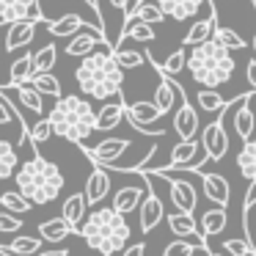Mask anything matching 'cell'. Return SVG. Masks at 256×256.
Wrapping results in <instances>:
<instances>
[{
	"label": "cell",
	"instance_id": "cell-38",
	"mask_svg": "<svg viewBox=\"0 0 256 256\" xmlns=\"http://www.w3.org/2000/svg\"><path fill=\"white\" fill-rule=\"evenodd\" d=\"M212 39H215V42H220V44L226 47L228 52L242 50V47H245V42L240 39V36L234 34V30L228 28V25H215V30H212Z\"/></svg>",
	"mask_w": 256,
	"mask_h": 256
},
{
	"label": "cell",
	"instance_id": "cell-31",
	"mask_svg": "<svg viewBox=\"0 0 256 256\" xmlns=\"http://www.w3.org/2000/svg\"><path fill=\"white\" fill-rule=\"evenodd\" d=\"M28 83L34 86V88L39 91L42 96H52V100H58V96L64 94L58 78H56V74H50V72H36V74H30Z\"/></svg>",
	"mask_w": 256,
	"mask_h": 256
},
{
	"label": "cell",
	"instance_id": "cell-36",
	"mask_svg": "<svg viewBox=\"0 0 256 256\" xmlns=\"http://www.w3.org/2000/svg\"><path fill=\"white\" fill-rule=\"evenodd\" d=\"M34 74V56L25 52L22 58L12 64V74H8V86H20V83H28V78Z\"/></svg>",
	"mask_w": 256,
	"mask_h": 256
},
{
	"label": "cell",
	"instance_id": "cell-7",
	"mask_svg": "<svg viewBox=\"0 0 256 256\" xmlns=\"http://www.w3.org/2000/svg\"><path fill=\"white\" fill-rule=\"evenodd\" d=\"M130 140L127 138H105L100 140V144L94 146V149H88V146H83V152L88 154V160L94 162V166H102V168H113L118 162V157L124 154V152L130 149Z\"/></svg>",
	"mask_w": 256,
	"mask_h": 256
},
{
	"label": "cell",
	"instance_id": "cell-30",
	"mask_svg": "<svg viewBox=\"0 0 256 256\" xmlns=\"http://www.w3.org/2000/svg\"><path fill=\"white\" fill-rule=\"evenodd\" d=\"M72 226H69L64 218H52V220H44L39 223V237L47 240V242H61V240L72 237Z\"/></svg>",
	"mask_w": 256,
	"mask_h": 256
},
{
	"label": "cell",
	"instance_id": "cell-11",
	"mask_svg": "<svg viewBox=\"0 0 256 256\" xmlns=\"http://www.w3.org/2000/svg\"><path fill=\"white\" fill-rule=\"evenodd\" d=\"M108 190H110V174H108L102 166H94V171H91L88 179H86V190H83L86 206L102 204L105 196H108Z\"/></svg>",
	"mask_w": 256,
	"mask_h": 256
},
{
	"label": "cell",
	"instance_id": "cell-35",
	"mask_svg": "<svg viewBox=\"0 0 256 256\" xmlns=\"http://www.w3.org/2000/svg\"><path fill=\"white\" fill-rule=\"evenodd\" d=\"M0 206L6 212H12V215H25V212H30L34 204H30L20 190H6V193L0 196Z\"/></svg>",
	"mask_w": 256,
	"mask_h": 256
},
{
	"label": "cell",
	"instance_id": "cell-8",
	"mask_svg": "<svg viewBox=\"0 0 256 256\" xmlns=\"http://www.w3.org/2000/svg\"><path fill=\"white\" fill-rule=\"evenodd\" d=\"M166 218V206H162V198L154 193V190L146 184V193L138 204V226L140 234H149L154 226H160V220Z\"/></svg>",
	"mask_w": 256,
	"mask_h": 256
},
{
	"label": "cell",
	"instance_id": "cell-37",
	"mask_svg": "<svg viewBox=\"0 0 256 256\" xmlns=\"http://www.w3.org/2000/svg\"><path fill=\"white\" fill-rule=\"evenodd\" d=\"M196 105H198L204 113H215V110H223L228 102L223 100L215 88H201L198 94H196Z\"/></svg>",
	"mask_w": 256,
	"mask_h": 256
},
{
	"label": "cell",
	"instance_id": "cell-34",
	"mask_svg": "<svg viewBox=\"0 0 256 256\" xmlns=\"http://www.w3.org/2000/svg\"><path fill=\"white\" fill-rule=\"evenodd\" d=\"M42 242H44L42 237H14L3 250L12 254V256H34L42 250Z\"/></svg>",
	"mask_w": 256,
	"mask_h": 256
},
{
	"label": "cell",
	"instance_id": "cell-47",
	"mask_svg": "<svg viewBox=\"0 0 256 256\" xmlns=\"http://www.w3.org/2000/svg\"><path fill=\"white\" fill-rule=\"evenodd\" d=\"M110 6L116 8V12L127 14V8H130V0H110Z\"/></svg>",
	"mask_w": 256,
	"mask_h": 256
},
{
	"label": "cell",
	"instance_id": "cell-39",
	"mask_svg": "<svg viewBox=\"0 0 256 256\" xmlns=\"http://www.w3.org/2000/svg\"><path fill=\"white\" fill-rule=\"evenodd\" d=\"M58 61V47L56 44H44L39 52L34 56V74L36 72H50Z\"/></svg>",
	"mask_w": 256,
	"mask_h": 256
},
{
	"label": "cell",
	"instance_id": "cell-40",
	"mask_svg": "<svg viewBox=\"0 0 256 256\" xmlns=\"http://www.w3.org/2000/svg\"><path fill=\"white\" fill-rule=\"evenodd\" d=\"M113 61L122 69H140L146 61V56L138 50H113Z\"/></svg>",
	"mask_w": 256,
	"mask_h": 256
},
{
	"label": "cell",
	"instance_id": "cell-44",
	"mask_svg": "<svg viewBox=\"0 0 256 256\" xmlns=\"http://www.w3.org/2000/svg\"><path fill=\"white\" fill-rule=\"evenodd\" d=\"M22 228V220L12 212H0V234H17Z\"/></svg>",
	"mask_w": 256,
	"mask_h": 256
},
{
	"label": "cell",
	"instance_id": "cell-9",
	"mask_svg": "<svg viewBox=\"0 0 256 256\" xmlns=\"http://www.w3.org/2000/svg\"><path fill=\"white\" fill-rule=\"evenodd\" d=\"M17 20L44 22L39 0H0V22H17Z\"/></svg>",
	"mask_w": 256,
	"mask_h": 256
},
{
	"label": "cell",
	"instance_id": "cell-17",
	"mask_svg": "<svg viewBox=\"0 0 256 256\" xmlns=\"http://www.w3.org/2000/svg\"><path fill=\"white\" fill-rule=\"evenodd\" d=\"M108 42H105V36L102 34H74V36H69V44L64 47V52H66L69 58H83V56H88V52H94L96 47H105Z\"/></svg>",
	"mask_w": 256,
	"mask_h": 256
},
{
	"label": "cell",
	"instance_id": "cell-15",
	"mask_svg": "<svg viewBox=\"0 0 256 256\" xmlns=\"http://www.w3.org/2000/svg\"><path fill=\"white\" fill-rule=\"evenodd\" d=\"M144 193H146V179H144V184H124V188H118L116 196H113L110 210H116L118 215H130V212L138 210Z\"/></svg>",
	"mask_w": 256,
	"mask_h": 256
},
{
	"label": "cell",
	"instance_id": "cell-4",
	"mask_svg": "<svg viewBox=\"0 0 256 256\" xmlns=\"http://www.w3.org/2000/svg\"><path fill=\"white\" fill-rule=\"evenodd\" d=\"M52 127V135L64 140H72V144H86L91 132L96 127V110L88 100L78 94H61L52 105L50 116H47Z\"/></svg>",
	"mask_w": 256,
	"mask_h": 256
},
{
	"label": "cell",
	"instance_id": "cell-6",
	"mask_svg": "<svg viewBox=\"0 0 256 256\" xmlns=\"http://www.w3.org/2000/svg\"><path fill=\"white\" fill-rule=\"evenodd\" d=\"M198 144H201V149H204L206 160L218 162V160H223V157H226V152H228V135H226V127H223V113L212 124H206V127H204Z\"/></svg>",
	"mask_w": 256,
	"mask_h": 256
},
{
	"label": "cell",
	"instance_id": "cell-41",
	"mask_svg": "<svg viewBox=\"0 0 256 256\" xmlns=\"http://www.w3.org/2000/svg\"><path fill=\"white\" fill-rule=\"evenodd\" d=\"M184 58H188V52H184V47H179L176 52H171V56H168V61L162 64V69H160V66H154V69L171 78V74H179V72L184 69Z\"/></svg>",
	"mask_w": 256,
	"mask_h": 256
},
{
	"label": "cell",
	"instance_id": "cell-22",
	"mask_svg": "<svg viewBox=\"0 0 256 256\" xmlns=\"http://www.w3.org/2000/svg\"><path fill=\"white\" fill-rule=\"evenodd\" d=\"M226 226H228V212H226V206H215V210H206L204 215H201V234H198V240L206 245V237L226 232Z\"/></svg>",
	"mask_w": 256,
	"mask_h": 256
},
{
	"label": "cell",
	"instance_id": "cell-5",
	"mask_svg": "<svg viewBox=\"0 0 256 256\" xmlns=\"http://www.w3.org/2000/svg\"><path fill=\"white\" fill-rule=\"evenodd\" d=\"M184 69L193 74V80L201 88H218V86L232 80L234 58L220 42L206 39L201 44H193L190 56L184 58Z\"/></svg>",
	"mask_w": 256,
	"mask_h": 256
},
{
	"label": "cell",
	"instance_id": "cell-25",
	"mask_svg": "<svg viewBox=\"0 0 256 256\" xmlns=\"http://www.w3.org/2000/svg\"><path fill=\"white\" fill-rule=\"evenodd\" d=\"M124 17H135V20H140V22H146V25H157V22L166 20V14L160 12L157 0H138V3H130V8H127Z\"/></svg>",
	"mask_w": 256,
	"mask_h": 256
},
{
	"label": "cell",
	"instance_id": "cell-14",
	"mask_svg": "<svg viewBox=\"0 0 256 256\" xmlns=\"http://www.w3.org/2000/svg\"><path fill=\"white\" fill-rule=\"evenodd\" d=\"M174 130H176L179 140H190L198 132V113H196V108L188 102V96H184L182 105L174 113Z\"/></svg>",
	"mask_w": 256,
	"mask_h": 256
},
{
	"label": "cell",
	"instance_id": "cell-18",
	"mask_svg": "<svg viewBox=\"0 0 256 256\" xmlns=\"http://www.w3.org/2000/svg\"><path fill=\"white\" fill-rule=\"evenodd\" d=\"M6 52L17 50V47H28L36 36V22L30 20H17V22H6Z\"/></svg>",
	"mask_w": 256,
	"mask_h": 256
},
{
	"label": "cell",
	"instance_id": "cell-42",
	"mask_svg": "<svg viewBox=\"0 0 256 256\" xmlns=\"http://www.w3.org/2000/svg\"><path fill=\"white\" fill-rule=\"evenodd\" d=\"M198 248H201V245H193V242H188V240H174V242L166 245L162 256H193ZM201 250H204V248H201Z\"/></svg>",
	"mask_w": 256,
	"mask_h": 256
},
{
	"label": "cell",
	"instance_id": "cell-28",
	"mask_svg": "<svg viewBox=\"0 0 256 256\" xmlns=\"http://www.w3.org/2000/svg\"><path fill=\"white\" fill-rule=\"evenodd\" d=\"M6 88H12L14 94H17L20 105L28 108L30 113H44V100H42V94L34 88L30 83H20V86H6Z\"/></svg>",
	"mask_w": 256,
	"mask_h": 256
},
{
	"label": "cell",
	"instance_id": "cell-32",
	"mask_svg": "<svg viewBox=\"0 0 256 256\" xmlns=\"http://www.w3.org/2000/svg\"><path fill=\"white\" fill-rule=\"evenodd\" d=\"M83 17L80 14H66V17L56 20V22H47V30H50V36H58V39H64V36H74L80 28H83Z\"/></svg>",
	"mask_w": 256,
	"mask_h": 256
},
{
	"label": "cell",
	"instance_id": "cell-1",
	"mask_svg": "<svg viewBox=\"0 0 256 256\" xmlns=\"http://www.w3.org/2000/svg\"><path fill=\"white\" fill-rule=\"evenodd\" d=\"M14 179H17V190L36 206H44L50 201H56L61 196L64 184H66L61 168L56 162H50L47 157H42L39 146H34V157L30 160L17 166Z\"/></svg>",
	"mask_w": 256,
	"mask_h": 256
},
{
	"label": "cell",
	"instance_id": "cell-48",
	"mask_svg": "<svg viewBox=\"0 0 256 256\" xmlns=\"http://www.w3.org/2000/svg\"><path fill=\"white\" fill-rule=\"evenodd\" d=\"M206 256H223V254H215V250H206Z\"/></svg>",
	"mask_w": 256,
	"mask_h": 256
},
{
	"label": "cell",
	"instance_id": "cell-13",
	"mask_svg": "<svg viewBox=\"0 0 256 256\" xmlns=\"http://www.w3.org/2000/svg\"><path fill=\"white\" fill-rule=\"evenodd\" d=\"M157 74H160V83H157V88H154V108L166 116V113L176 105V100L184 96V88L174 83L168 74H162V72H157Z\"/></svg>",
	"mask_w": 256,
	"mask_h": 256
},
{
	"label": "cell",
	"instance_id": "cell-10",
	"mask_svg": "<svg viewBox=\"0 0 256 256\" xmlns=\"http://www.w3.org/2000/svg\"><path fill=\"white\" fill-rule=\"evenodd\" d=\"M212 0H157V6L166 17L176 20V22H184V20H193L201 8H206Z\"/></svg>",
	"mask_w": 256,
	"mask_h": 256
},
{
	"label": "cell",
	"instance_id": "cell-12",
	"mask_svg": "<svg viewBox=\"0 0 256 256\" xmlns=\"http://www.w3.org/2000/svg\"><path fill=\"white\" fill-rule=\"evenodd\" d=\"M162 176V174H160ZM168 179V176H162ZM168 193H171V201L176 206V212H196V204H198V193L190 182H182V179H168Z\"/></svg>",
	"mask_w": 256,
	"mask_h": 256
},
{
	"label": "cell",
	"instance_id": "cell-26",
	"mask_svg": "<svg viewBox=\"0 0 256 256\" xmlns=\"http://www.w3.org/2000/svg\"><path fill=\"white\" fill-rule=\"evenodd\" d=\"M61 218L69 223V226H72V232L78 234L80 223H83V218H86V198H83V193H72L66 201H64Z\"/></svg>",
	"mask_w": 256,
	"mask_h": 256
},
{
	"label": "cell",
	"instance_id": "cell-29",
	"mask_svg": "<svg viewBox=\"0 0 256 256\" xmlns=\"http://www.w3.org/2000/svg\"><path fill=\"white\" fill-rule=\"evenodd\" d=\"M237 168L248 182H256V138H248L237 154Z\"/></svg>",
	"mask_w": 256,
	"mask_h": 256
},
{
	"label": "cell",
	"instance_id": "cell-3",
	"mask_svg": "<svg viewBox=\"0 0 256 256\" xmlns=\"http://www.w3.org/2000/svg\"><path fill=\"white\" fill-rule=\"evenodd\" d=\"M78 234L86 240V245L91 250H100L102 256H116L127 245L132 228H130L127 218L118 215L116 210H110V206H96L88 218H83Z\"/></svg>",
	"mask_w": 256,
	"mask_h": 256
},
{
	"label": "cell",
	"instance_id": "cell-16",
	"mask_svg": "<svg viewBox=\"0 0 256 256\" xmlns=\"http://www.w3.org/2000/svg\"><path fill=\"white\" fill-rule=\"evenodd\" d=\"M122 122H124V100H122V94H118L113 102H105V105L96 110V127H94V132H108V130H116Z\"/></svg>",
	"mask_w": 256,
	"mask_h": 256
},
{
	"label": "cell",
	"instance_id": "cell-46",
	"mask_svg": "<svg viewBox=\"0 0 256 256\" xmlns=\"http://www.w3.org/2000/svg\"><path fill=\"white\" fill-rule=\"evenodd\" d=\"M124 256H146V242H135L124 250Z\"/></svg>",
	"mask_w": 256,
	"mask_h": 256
},
{
	"label": "cell",
	"instance_id": "cell-27",
	"mask_svg": "<svg viewBox=\"0 0 256 256\" xmlns=\"http://www.w3.org/2000/svg\"><path fill=\"white\" fill-rule=\"evenodd\" d=\"M166 220H168L171 234H176L179 240H188V237H193V234H198V223H196V218L190 215V212H171Z\"/></svg>",
	"mask_w": 256,
	"mask_h": 256
},
{
	"label": "cell",
	"instance_id": "cell-33",
	"mask_svg": "<svg viewBox=\"0 0 256 256\" xmlns=\"http://www.w3.org/2000/svg\"><path fill=\"white\" fill-rule=\"evenodd\" d=\"M17 166H20L17 149H14L6 138H0V182H6L8 176H14Z\"/></svg>",
	"mask_w": 256,
	"mask_h": 256
},
{
	"label": "cell",
	"instance_id": "cell-2",
	"mask_svg": "<svg viewBox=\"0 0 256 256\" xmlns=\"http://www.w3.org/2000/svg\"><path fill=\"white\" fill-rule=\"evenodd\" d=\"M74 80H78L80 91L91 100H113L122 94L124 83V69L113 61V50H100L83 56L80 66L74 69Z\"/></svg>",
	"mask_w": 256,
	"mask_h": 256
},
{
	"label": "cell",
	"instance_id": "cell-43",
	"mask_svg": "<svg viewBox=\"0 0 256 256\" xmlns=\"http://www.w3.org/2000/svg\"><path fill=\"white\" fill-rule=\"evenodd\" d=\"M50 135H52V127H50V122H47V118H39V122H36L34 127L28 130V140H30L34 146L50 140Z\"/></svg>",
	"mask_w": 256,
	"mask_h": 256
},
{
	"label": "cell",
	"instance_id": "cell-49",
	"mask_svg": "<svg viewBox=\"0 0 256 256\" xmlns=\"http://www.w3.org/2000/svg\"><path fill=\"white\" fill-rule=\"evenodd\" d=\"M254 56H256V36H254Z\"/></svg>",
	"mask_w": 256,
	"mask_h": 256
},
{
	"label": "cell",
	"instance_id": "cell-20",
	"mask_svg": "<svg viewBox=\"0 0 256 256\" xmlns=\"http://www.w3.org/2000/svg\"><path fill=\"white\" fill-rule=\"evenodd\" d=\"M154 28L152 25H146V22H140V20H135V17H124V22H122V30H118V39H116V47H122V42L124 39H132V42H154ZM113 47V50H116Z\"/></svg>",
	"mask_w": 256,
	"mask_h": 256
},
{
	"label": "cell",
	"instance_id": "cell-24",
	"mask_svg": "<svg viewBox=\"0 0 256 256\" xmlns=\"http://www.w3.org/2000/svg\"><path fill=\"white\" fill-rule=\"evenodd\" d=\"M248 100H250V94L240 96L237 100V113H234V130H237V135L242 140H248L250 135H254V127H256V118H254V110H250Z\"/></svg>",
	"mask_w": 256,
	"mask_h": 256
},
{
	"label": "cell",
	"instance_id": "cell-23",
	"mask_svg": "<svg viewBox=\"0 0 256 256\" xmlns=\"http://www.w3.org/2000/svg\"><path fill=\"white\" fill-rule=\"evenodd\" d=\"M124 118H127L132 127H138V124H146L149 127L152 122H157V118H162V113L154 108V102H132V105H124Z\"/></svg>",
	"mask_w": 256,
	"mask_h": 256
},
{
	"label": "cell",
	"instance_id": "cell-45",
	"mask_svg": "<svg viewBox=\"0 0 256 256\" xmlns=\"http://www.w3.org/2000/svg\"><path fill=\"white\" fill-rule=\"evenodd\" d=\"M245 78H248V86L256 91V58L248 61V66H245Z\"/></svg>",
	"mask_w": 256,
	"mask_h": 256
},
{
	"label": "cell",
	"instance_id": "cell-19",
	"mask_svg": "<svg viewBox=\"0 0 256 256\" xmlns=\"http://www.w3.org/2000/svg\"><path fill=\"white\" fill-rule=\"evenodd\" d=\"M201 182H204V196H206V198L215 201L218 206H226V210H228L232 190H228L226 176H220V174H204V171H201Z\"/></svg>",
	"mask_w": 256,
	"mask_h": 256
},
{
	"label": "cell",
	"instance_id": "cell-21",
	"mask_svg": "<svg viewBox=\"0 0 256 256\" xmlns=\"http://www.w3.org/2000/svg\"><path fill=\"white\" fill-rule=\"evenodd\" d=\"M215 25H218V14H215V6H210V17L196 20V22L190 25V30L184 34V39H182V47H193V44H201V42L212 39Z\"/></svg>",
	"mask_w": 256,
	"mask_h": 256
}]
</instances>
